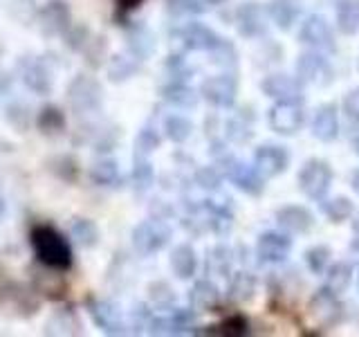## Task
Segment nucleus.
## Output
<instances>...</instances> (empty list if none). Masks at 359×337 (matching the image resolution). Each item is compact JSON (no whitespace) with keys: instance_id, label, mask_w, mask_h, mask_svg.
<instances>
[{"instance_id":"obj_1","label":"nucleus","mask_w":359,"mask_h":337,"mask_svg":"<svg viewBox=\"0 0 359 337\" xmlns=\"http://www.w3.org/2000/svg\"><path fill=\"white\" fill-rule=\"evenodd\" d=\"M29 243L34 247L39 263L45 267H54L59 272L72 267V250L61 232H56L50 225H36L29 234Z\"/></svg>"},{"instance_id":"obj_2","label":"nucleus","mask_w":359,"mask_h":337,"mask_svg":"<svg viewBox=\"0 0 359 337\" xmlns=\"http://www.w3.org/2000/svg\"><path fill=\"white\" fill-rule=\"evenodd\" d=\"M218 168L222 178H227L236 189L247 196H261L265 191V178L254 166L241 162L238 157L222 153L218 157Z\"/></svg>"},{"instance_id":"obj_3","label":"nucleus","mask_w":359,"mask_h":337,"mask_svg":"<svg viewBox=\"0 0 359 337\" xmlns=\"http://www.w3.org/2000/svg\"><path fill=\"white\" fill-rule=\"evenodd\" d=\"M171 236L173 232L164 218H149V220H142L137 227L133 230V247L137 254L151 256L164 250L168 241H171Z\"/></svg>"},{"instance_id":"obj_4","label":"nucleus","mask_w":359,"mask_h":337,"mask_svg":"<svg viewBox=\"0 0 359 337\" xmlns=\"http://www.w3.org/2000/svg\"><path fill=\"white\" fill-rule=\"evenodd\" d=\"M67 104L74 112L83 115V112H95L104 104V90L95 77L76 74L70 86H67Z\"/></svg>"},{"instance_id":"obj_5","label":"nucleus","mask_w":359,"mask_h":337,"mask_svg":"<svg viewBox=\"0 0 359 337\" xmlns=\"http://www.w3.org/2000/svg\"><path fill=\"white\" fill-rule=\"evenodd\" d=\"M299 189L312 200H321L328 196L330 185H332V166L319 160V157H310L308 162H303L299 171Z\"/></svg>"},{"instance_id":"obj_6","label":"nucleus","mask_w":359,"mask_h":337,"mask_svg":"<svg viewBox=\"0 0 359 337\" xmlns=\"http://www.w3.org/2000/svg\"><path fill=\"white\" fill-rule=\"evenodd\" d=\"M200 95L216 108H231L236 104V95H238V79L231 72L213 74L202 81Z\"/></svg>"},{"instance_id":"obj_7","label":"nucleus","mask_w":359,"mask_h":337,"mask_svg":"<svg viewBox=\"0 0 359 337\" xmlns=\"http://www.w3.org/2000/svg\"><path fill=\"white\" fill-rule=\"evenodd\" d=\"M332 65L325 59L323 52H303L297 59V79L301 84H310V86H328L332 84Z\"/></svg>"},{"instance_id":"obj_8","label":"nucleus","mask_w":359,"mask_h":337,"mask_svg":"<svg viewBox=\"0 0 359 337\" xmlns=\"http://www.w3.org/2000/svg\"><path fill=\"white\" fill-rule=\"evenodd\" d=\"M306 121V112L297 101H276L267 110V124L269 128L278 135H297Z\"/></svg>"},{"instance_id":"obj_9","label":"nucleus","mask_w":359,"mask_h":337,"mask_svg":"<svg viewBox=\"0 0 359 337\" xmlns=\"http://www.w3.org/2000/svg\"><path fill=\"white\" fill-rule=\"evenodd\" d=\"M299 41L310 45L312 50L317 52H334L337 50V41H334V32L330 27V22L319 14H310L303 20L301 32H299Z\"/></svg>"},{"instance_id":"obj_10","label":"nucleus","mask_w":359,"mask_h":337,"mask_svg":"<svg viewBox=\"0 0 359 337\" xmlns=\"http://www.w3.org/2000/svg\"><path fill=\"white\" fill-rule=\"evenodd\" d=\"M0 308L9 310L16 317H32L39 310V299L34 297V292L29 288L9 284L0 288Z\"/></svg>"},{"instance_id":"obj_11","label":"nucleus","mask_w":359,"mask_h":337,"mask_svg":"<svg viewBox=\"0 0 359 337\" xmlns=\"http://www.w3.org/2000/svg\"><path fill=\"white\" fill-rule=\"evenodd\" d=\"M290 164V153L278 144H263L254 151V168L265 180L285 173Z\"/></svg>"},{"instance_id":"obj_12","label":"nucleus","mask_w":359,"mask_h":337,"mask_svg":"<svg viewBox=\"0 0 359 337\" xmlns=\"http://www.w3.org/2000/svg\"><path fill=\"white\" fill-rule=\"evenodd\" d=\"M36 18L45 37H61V34H65L72 25V11L63 0H50V3L39 11Z\"/></svg>"},{"instance_id":"obj_13","label":"nucleus","mask_w":359,"mask_h":337,"mask_svg":"<svg viewBox=\"0 0 359 337\" xmlns=\"http://www.w3.org/2000/svg\"><path fill=\"white\" fill-rule=\"evenodd\" d=\"M18 74L20 81L29 88L34 95H48L52 90V72L43 61L34 56H22L18 61Z\"/></svg>"},{"instance_id":"obj_14","label":"nucleus","mask_w":359,"mask_h":337,"mask_svg":"<svg viewBox=\"0 0 359 337\" xmlns=\"http://www.w3.org/2000/svg\"><path fill=\"white\" fill-rule=\"evenodd\" d=\"M261 90L274 101H297V104L303 101V84L297 77H290L283 72L267 74L261 81Z\"/></svg>"},{"instance_id":"obj_15","label":"nucleus","mask_w":359,"mask_h":337,"mask_svg":"<svg viewBox=\"0 0 359 337\" xmlns=\"http://www.w3.org/2000/svg\"><path fill=\"white\" fill-rule=\"evenodd\" d=\"M292 252V239L285 232H263L256 241V256L263 263H283Z\"/></svg>"},{"instance_id":"obj_16","label":"nucleus","mask_w":359,"mask_h":337,"mask_svg":"<svg viewBox=\"0 0 359 337\" xmlns=\"http://www.w3.org/2000/svg\"><path fill=\"white\" fill-rule=\"evenodd\" d=\"M341 301L339 295H334L328 288H319L314 292V297L310 299V315L314 317L319 326L328 329V326H334L341 319Z\"/></svg>"},{"instance_id":"obj_17","label":"nucleus","mask_w":359,"mask_h":337,"mask_svg":"<svg viewBox=\"0 0 359 337\" xmlns=\"http://www.w3.org/2000/svg\"><path fill=\"white\" fill-rule=\"evenodd\" d=\"M236 29L245 39H258L267 29V11L258 3H243L236 9Z\"/></svg>"},{"instance_id":"obj_18","label":"nucleus","mask_w":359,"mask_h":337,"mask_svg":"<svg viewBox=\"0 0 359 337\" xmlns=\"http://www.w3.org/2000/svg\"><path fill=\"white\" fill-rule=\"evenodd\" d=\"M196 322V312L191 308H168L166 315H160V317H151L149 326H151V333L157 335H177V333H184L189 331L191 326Z\"/></svg>"},{"instance_id":"obj_19","label":"nucleus","mask_w":359,"mask_h":337,"mask_svg":"<svg viewBox=\"0 0 359 337\" xmlns=\"http://www.w3.org/2000/svg\"><path fill=\"white\" fill-rule=\"evenodd\" d=\"M88 312H90V317H93V322L104 333H108V335H119V333H123L121 310L112 301L90 299L88 301Z\"/></svg>"},{"instance_id":"obj_20","label":"nucleus","mask_w":359,"mask_h":337,"mask_svg":"<svg viewBox=\"0 0 359 337\" xmlns=\"http://www.w3.org/2000/svg\"><path fill=\"white\" fill-rule=\"evenodd\" d=\"M222 37H218L211 27L202 25V22H187V25L180 29V41L187 50L191 52H211L218 45Z\"/></svg>"},{"instance_id":"obj_21","label":"nucleus","mask_w":359,"mask_h":337,"mask_svg":"<svg viewBox=\"0 0 359 337\" xmlns=\"http://www.w3.org/2000/svg\"><path fill=\"white\" fill-rule=\"evenodd\" d=\"M276 223L285 234H308L314 227V216L301 205H285L276 211Z\"/></svg>"},{"instance_id":"obj_22","label":"nucleus","mask_w":359,"mask_h":337,"mask_svg":"<svg viewBox=\"0 0 359 337\" xmlns=\"http://www.w3.org/2000/svg\"><path fill=\"white\" fill-rule=\"evenodd\" d=\"M220 303V290L218 286L209 279H200L196 281L189 290V306L196 315L200 312H211L216 310Z\"/></svg>"},{"instance_id":"obj_23","label":"nucleus","mask_w":359,"mask_h":337,"mask_svg":"<svg viewBox=\"0 0 359 337\" xmlns=\"http://www.w3.org/2000/svg\"><path fill=\"white\" fill-rule=\"evenodd\" d=\"M312 135L319 142H334L339 138V112L334 104H323L314 112Z\"/></svg>"},{"instance_id":"obj_24","label":"nucleus","mask_w":359,"mask_h":337,"mask_svg":"<svg viewBox=\"0 0 359 337\" xmlns=\"http://www.w3.org/2000/svg\"><path fill=\"white\" fill-rule=\"evenodd\" d=\"M303 9V0H269L267 18L274 22L278 29L287 32L297 22Z\"/></svg>"},{"instance_id":"obj_25","label":"nucleus","mask_w":359,"mask_h":337,"mask_svg":"<svg viewBox=\"0 0 359 337\" xmlns=\"http://www.w3.org/2000/svg\"><path fill=\"white\" fill-rule=\"evenodd\" d=\"M126 45L133 59L146 61L155 52V34L146 25H133L126 34Z\"/></svg>"},{"instance_id":"obj_26","label":"nucleus","mask_w":359,"mask_h":337,"mask_svg":"<svg viewBox=\"0 0 359 337\" xmlns=\"http://www.w3.org/2000/svg\"><path fill=\"white\" fill-rule=\"evenodd\" d=\"M168 263H171V270H173V275L177 279L187 281V279L194 277L196 270H198V254L189 243H180V245L173 247Z\"/></svg>"},{"instance_id":"obj_27","label":"nucleus","mask_w":359,"mask_h":337,"mask_svg":"<svg viewBox=\"0 0 359 337\" xmlns=\"http://www.w3.org/2000/svg\"><path fill=\"white\" fill-rule=\"evenodd\" d=\"M162 97L164 101L177 108H196L200 99V95L187 81H175V79H171V84L162 88Z\"/></svg>"},{"instance_id":"obj_28","label":"nucleus","mask_w":359,"mask_h":337,"mask_svg":"<svg viewBox=\"0 0 359 337\" xmlns=\"http://www.w3.org/2000/svg\"><path fill=\"white\" fill-rule=\"evenodd\" d=\"M334 16L341 34L353 37L359 32V0H337Z\"/></svg>"},{"instance_id":"obj_29","label":"nucleus","mask_w":359,"mask_h":337,"mask_svg":"<svg viewBox=\"0 0 359 337\" xmlns=\"http://www.w3.org/2000/svg\"><path fill=\"white\" fill-rule=\"evenodd\" d=\"M319 207L323 211V216L328 218L330 223H334V225L348 220V218L353 216V211H355L351 198H346V196H332V198L323 196L319 200Z\"/></svg>"},{"instance_id":"obj_30","label":"nucleus","mask_w":359,"mask_h":337,"mask_svg":"<svg viewBox=\"0 0 359 337\" xmlns=\"http://www.w3.org/2000/svg\"><path fill=\"white\" fill-rule=\"evenodd\" d=\"M254 135V115L250 110H241L227 121V138L236 144L250 142Z\"/></svg>"},{"instance_id":"obj_31","label":"nucleus","mask_w":359,"mask_h":337,"mask_svg":"<svg viewBox=\"0 0 359 337\" xmlns=\"http://www.w3.org/2000/svg\"><path fill=\"white\" fill-rule=\"evenodd\" d=\"M233 267V250L227 245L211 247L207 254V275L216 277H229Z\"/></svg>"},{"instance_id":"obj_32","label":"nucleus","mask_w":359,"mask_h":337,"mask_svg":"<svg viewBox=\"0 0 359 337\" xmlns=\"http://www.w3.org/2000/svg\"><path fill=\"white\" fill-rule=\"evenodd\" d=\"M323 275H325V288L334 292V295H344L353 281V265L346 261L332 263L328 265V270H325Z\"/></svg>"},{"instance_id":"obj_33","label":"nucleus","mask_w":359,"mask_h":337,"mask_svg":"<svg viewBox=\"0 0 359 337\" xmlns=\"http://www.w3.org/2000/svg\"><path fill=\"white\" fill-rule=\"evenodd\" d=\"M90 180L99 187H115L121 173H119V164L112 160V157H104V160H97L90 166Z\"/></svg>"},{"instance_id":"obj_34","label":"nucleus","mask_w":359,"mask_h":337,"mask_svg":"<svg viewBox=\"0 0 359 337\" xmlns=\"http://www.w3.org/2000/svg\"><path fill=\"white\" fill-rule=\"evenodd\" d=\"M70 236L74 239L76 245L86 247V250H90V247H95L99 243V227L95 220L90 218H74L72 225H70Z\"/></svg>"},{"instance_id":"obj_35","label":"nucleus","mask_w":359,"mask_h":337,"mask_svg":"<svg viewBox=\"0 0 359 337\" xmlns=\"http://www.w3.org/2000/svg\"><path fill=\"white\" fill-rule=\"evenodd\" d=\"M45 333L50 335H76L79 333V317L74 310H56L52 319L45 324Z\"/></svg>"},{"instance_id":"obj_36","label":"nucleus","mask_w":359,"mask_h":337,"mask_svg":"<svg viewBox=\"0 0 359 337\" xmlns=\"http://www.w3.org/2000/svg\"><path fill=\"white\" fill-rule=\"evenodd\" d=\"M162 131H164L166 140L182 144L191 138V133H194V124H191V119H187L184 115H168V117H164Z\"/></svg>"},{"instance_id":"obj_37","label":"nucleus","mask_w":359,"mask_h":337,"mask_svg":"<svg viewBox=\"0 0 359 337\" xmlns=\"http://www.w3.org/2000/svg\"><path fill=\"white\" fill-rule=\"evenodd\" d=\"M227 292H229L231 301H238V303L250 301L254 297V292H256V279L250 272H236L229 279V290Z\"/></svg>"},{"instance_id":"obj_38","label":"nucleus","mask_w":359,"mask_h":337,"mask_svg":"<svg viewBox=\"0 0 359 337\" xmlns=\"http://www.w3.org/2000/svg\"><path fill=\"white\" fill-rule=\"evenodd\" d=\"M137 67V59H133V56H112L108 63V79L112 84H123L135 77Z\"/></svg>"},{"instance_id":"obj_39","label":"nucleus","mask_w":359,"mask_h":337,"mask_svg":"<svg viewBox=\"0 0 359 337\" xmlns=\"http://www.w3.org/2000/svg\"><path fill=\"white\" fill-rule=\"evenodd\" d=\"M146 292H149V303L157 310H168L175 301V290L168 281H153L146 288Z\"/></svg>"},{"instance_id":"obj_40","label":"nucleus","mask_w":359,"mask_h":337,"mask_svg":"<svg viewBox=\"0 0 359 337\" xmlns=\"http://www.w3.org/2000/svg\"><path fill=\"white\" fill-rule=\"evenodd\" d=\"M205 335H227V337H241L250 333V322H247L243 315H233V317L222 319L216 326H209L207 331H200Z\"/></svg>"},{"instance_id":"obj_41","label":"nucleus","mask_w":359,"mask_h":337,"mask_svg":"<svg viewBox=\"0 0 359 337\" xmlns=\"http://www.w3.org/2000/svg\"><path fill=\"white\" fill-rule=\"evenodd\" d=\"M36 124H39L41 133H45V135H59L65 128V117H63V112L56 106H45L39 112Z\"/></svg>"},{"instance_id":"obj_42","label":"nucleus","mask_w":359,"mask_h":337,"mask_svg":"<svg viewBox=\"0 0 359 337\" xmlns=\"http://www.w3.org/2000/svg\"><path fill=\"white\" fill-rule=\"evenodd\" d=\"M133 187L140 191H149L155 183V173H153V166L151 162L146 160L142 155H135V166H133Z\"/></svg>"},{"instance_id":"obj_43","label":"nucleus","mask_w":359,"mask_h":337,"mask_svg":"<svg viewBox=\"0 0 359 337\" xmlns=\"http://www.w3.org/2000/svg\"><path fill=\"white\" fill-rule=\"evenodd\" d=\"M209 54L213 56L211 61L216 65H220L224 72H229V70H233L236 65H238V52H236L233 43H229L227 39H220L218 45Z\"/></svg>"},{"instance_id":"obj_44","label":"nucleus","mask_w":359,"mask_h":337,"mask_svg":"<svg viewBox=\"0 0 359 337\" xmlns=\"http://www.w3.org/2000/svg\"><path fill=\"white\" fill-rule=\"evenodd\" d=\"M160 144H162V135L153 126H144L137 133V138H135V155H142V157L151 155L153 151L160 149Z\"/></svg>"},{"instance_id":"obj_45","label":"nucleus","mask_w":359,"mask_h":337,"mask_svg":"<svg viewBox=\"0 0 359 337\" xmlns=\"http://www.w3.org/2000/svg\"><path fill=\"white\" fill-rule=\"evenodd\" d=\"M330 247L328 245H314L306 252V265L312 275H323L330 265Z\"/></svg>"},{"instance_id":"obj_46","label":"nucleus","mask_w":359,"mask_h":337,"mask_svg":"<svg viewBox=\"0 0 359 337\" xmlns=\"http://www.w3.org/2000/svg\"><path fill=\"white\" fill-rule=\"evenodd\" d=\"M81 52L86 54V61L93 65V67H99L101 61H104V56L108 52V45H106V39L104 37H93L90 34V39L86 41V45L81 48Z\"/></svg>"},{"instance_id":"obj_47","label":"nucleus","mask_w":359,"mask_h":337,"mask_svg":"<svg viewBox=\"0 0 359 337\" xmlns=\"http://www.w3.org/2000/svg\"><path fill=\"white\" fill-rule=\"evenodd\" d=\"M196 185L205 191H218L222 185V173L218 166H202L196 171Z\"/></svg>"},{"instance_id":"obj_48","label":"nucleus","mask_w":359,"mask_h":337,"mask_svg":"<svg viewBox=\"0 0 359 337\" xmlns=\"http://www.w3.org/2000/svg\"><path fill=\"white\" fill-rule=\"evenodd\" d=\"M9 14L14 16L20 25H27L29 20H34L39 16V9H36V3H34V0H14Z\"/></svg>"},{"instance_id":"obj_49","label":"nucleus","mask_w":359,"mask_h":337,"mask_svg":"<svg viewBox=\"0 0 359 337\" xmlns=\"http://www.w3.org/2000/svg\"><path fill=\"white\" fill-rule=\"evenodd\" d=\"M168 11L175 16H191L202 14L205 5H202V0H168Z\"/></svg>"},{"instance_id":"obj_50","label":"nucleus","mask_w":359,"mask_h":337,"mask_svg":"<svg viewBox=\"0 0 359 337\" xmlns=\"http://www.w3.org/2000/svg\"><path fill=\"white\" fill-rule=\"evenodd\" d=\"M7 121L11 124V126H16L20 133L25 131L27 121H29V110L25 104H20V101H16V104H11L7 108Z\"/></svg>"},{"instance_id":"obj_51","label":"nucleus","mask_w":359,"mask_h":337,"mask_svg":"<svg viewBox=\"0 0 359 337\" xmlns=\"http://www.w3.org/2000/svg\"><path fill=\"white\" fill-rule=\"evenodd\" d=\"M344 115L348 117V121L359 126V88H353L351 93L344 99Z\"/></svg>"},{"instance_id":"obj_52","label":"nucleus","mask_w":359,"mask_h":337,"mask_svg":"<svg viewBox=\"0 0 359 337\" xmlns=\"http://www.w3.org/2000/svg\"><path fill=\"white\" fill-rule=\"evenodd\" d=\"M65 34H67V45H70L72 50H81L83 45H86V41L90 39V29L83 27V25H79V27H74V29H72V25H70V29H67Z\"/></svg>"},{"instance_id":"obj_53","label":"nucleus","mask_w":359,"mask_h":337,"mask_svg":"<svg viewBox=\"0 0 359 337\" xmlns=\"http://www.w3.org/2000/svg\"><path fill=\"white\" fill-rule=\"evenodd\" d=\"M140 5H142V0H117V7L121 11H130V9L140 7Z\"/></svg>"},{"instance_id":"obj_54","label":"nucleus","mask_w":359,"mask_h":337,"mask_svg":"<svg viewBox=\"0 0 359 337\" xmlns=\"http://www.w3.org/2000/svg\"><path fill=\"white\" fill-rule=\"evenodd\" d=\"M351 187H353V191L359 196V168L353 173V178H351Z\"/></svg>"},{"instance_id":"obj_55","label":"nucleus","mask_w":359,"mask_h":337,"mask_svg":"<svg viewBox=\"0 0 359 337\" xmlns=\"http://www.w3.org/2000/svg\"><path fill=\"white\" fill-rule=\"evenodd\" d=\"M5 211H7V202H5V196L0 194V220L5 218Z\"/></svg>"},{"instance_id":"obj_56","label":"nucleus","mask_w":359,"mask_h":337,"mask_svg":"<svg viewBox=\"0 0 359 337\" xmlns=\"http://www.w3.org/2000/svg\"><path fill=\"white\" fill-rule=\"evenodd\" d=\"M353 232H355V234H359V213H357L355 220H353Z\"/></svg>"},{"instance_id":"obj_57","label":"nucleus","mask_w":359,"mask_h":337,"mask_svg":"<svg viewBox=\"0 0 359 337\" xmlns=\"http://www.w3.org/2000/svg\"><path fill=\"white\" fill-rule=\"evenodd\" d=\"M353 250L359 254V234H355V241H353Z\"/></svg>"},{"instance_id":"obj_58","label":"nucleus","mask_w":359,"mask_h":337,"mask_svg":"<svg viewBox=\"0 0 359 337\" xmlns=\"http://www.w3.org/2000/svg\"><path fill=\"white\" fill-rule=\"evenodd\" d=\"M202 3H207V5H220L222 0H202Z\"/></svg>"},{"instance_id":"obj_59","label":"nucleus","mask_w":359,"mask_h":337,"mask_svg":"<svg viewBox=\"0 0 359 337\" xmlns=\"http://www.w3.org/2000/svg\"><path fill=\"white\" fill-rule=\"evenodd\" d=\"M353 146H355V153H357V155H359V138H357V140H355V144H353Z\"/></svg>"},{"instance_id":"obj_60","label":"nucleus","mask_w":359,"mask_h":337,"mask_svg":"<svg viewBox=\"0 0 359 337\" xmlns=\"http://www.w3.org/2000/svg\"><path fill=\"white\" fill-rule=\"evenodd\" d=\"M357 67H359V61H357Z\"/></svg>"}]
</instances>
